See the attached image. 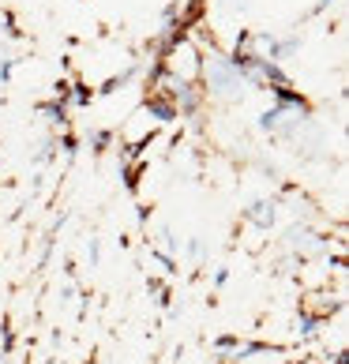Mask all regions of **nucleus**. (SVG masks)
<instances>
[{
	"mask_svg": "<svg viewBox=\"0 0 349 364\" xmlns=\"http://www.w3.org/2000/svg\"><path fill=\"white\" fill-rule=\"evenodd\" d=\"M207 83H210L214 94L233 98V94L245 90V75H240V68H237L233 57H210V60H207Z\"/></svg>",
	"mask_w": 349,
	"mask_h": 364,
	"instance_id": "obj_1",
	"label": "nucleus"
}]
</instances>
